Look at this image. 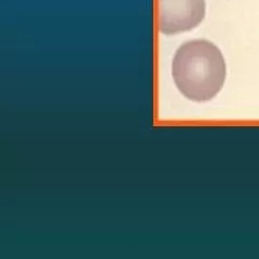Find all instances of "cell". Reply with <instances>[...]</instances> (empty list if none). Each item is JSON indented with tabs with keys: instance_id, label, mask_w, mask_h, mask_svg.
Masks as SVG:
<instances>
[{
	"instance_id": "1",
	"label": "cell",
	"mask_w": 259,
	"mask_h": 259,
	"mask_svg": "<svg viewBox=\"0 0 259 259\" xmlns=\"http://www.w3.org/2000/svg\"><path fill=\"white\" fill-rule=\"evenodd\" d=\"M173 78L187 99L194 102L214 99L226 79V63L221 50L204 39L184 44L174 56Z\"/></svg>"
},
{
	"instance_id": "2",
	"label": "cell",
	"mask_w": 259,
	"mask_h": 259,
	"mask_svg": "<svg viewBox=\"0 0 259 259\" xmlns=\"http://www.w3.org/2000/svg\"><path fill=\"white\" fill-rule=\"evenodd\" d=\"M205 16V0H159L158 25L162 34L197 27Z\"/></svg>"
}]
</instances>
